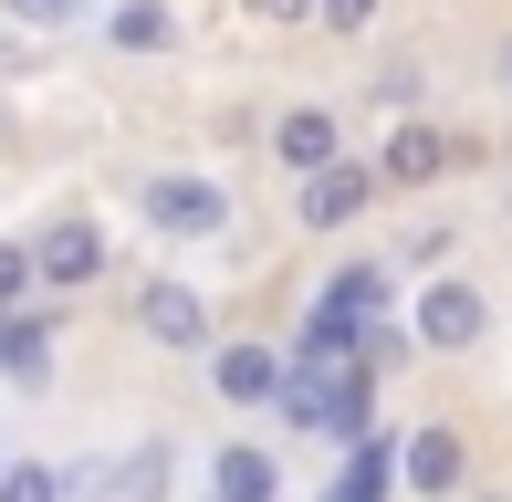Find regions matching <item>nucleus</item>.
I'll list each match as a JSON object with an SVG mask.
<instances>
[{
	"label": "nucleus",
	"mask_w": 512,
	"mask_h": 502,
	"mask_svg": "<svg viewBox=\"0 0 512 502\" xmlns=\"http://www.w3.org/2000/svg\"><path fill=\"white\" fill-rule=\"evenodd\" d=\"M262 157L283 178H304L324 168V157H345V105H324V95H293V105H272V126H262Z\"/></svg>",
	"instance_id": "10"
},
{
	"label": "nucleus",
	"mask_w": 512,
	"mask_h": 502,
	"mask_svg": "<svg viewBox=\"0 0 512 502\" xmlns=\"http://www.w3.org/2000/svg\"><path fill=\"white\" fill-rule=\"evenodd\" d=\"M492 95H502V105H512V32H502V42H492Z\"/></svg>",
	"instance_id": "24"
},
{
	"label": "nucleus",
	"mask_w": 512,
	"mask_h": 502,
	"mask_svg": "<svg viewBox=\"0 0 512 502\" xmlns=\"http://www.w3.org/2000/svg\"><path fill=\"white\" fill-rule=\"evenodd\" d=\"M283 199H293V231H304V241H345L356 220H377V199H387V189H377V168L345 147V157H324V168L283 178Z\"/></svg>",
	"instance_id": "6"
},
{
	"label": "nucleus",
	"mask_w": 512,
	"mask_h": 502,
	"mask_svg": "<svg viewBox=\"0 0 512 502\" xmlns=\"http://www.w3.org/2000/svg\"><path fill=\"white\" fill-rule=\"evenodd\" d=\"M460 502H512V492H492V482H471V492H460Z\"/></svg>",
	"instance_id": "25"
},
{
	"label": "nucleus",
	"mask_w": 512,
	"mask_h": 502,
	"mask_svg": "<svg viewBox=\"0 0 512 502\" xmlns=\"http://www.w3.org/2000/svg\"><path fill=\"white\" fill-rule=\"evenodd\" d=\"M230 220H241V199H230L220 168H147V178H136V231L168 241V251L230 241Z\"/></svg>",
	"instance_id": "1"
},
{
	"label": "nucleus",
	"mask_w": 512,
	"mask_h": 502,
	"mask_svg": "<svg viewBox=\"0 0 512 502\" xmlns=\"http://www.w3.org/2000/svg\"><path fill=\"white\" fill-rule=\"evenodd\" d=\"M460 157H471V136L450 116H387V136L366 147V168H377L387 199H439L460 178Z\"/></svg>",
	"instance_id": "4"
},
{
	"label": "nucleus",
	"mask_w": 512,
	"mask_h": 502,
	"mask_svg": "<svg viewBox=\"0 0 512 502\" xmlns=\"http://www.w3.org/2000/svg\"><path fill=\"white\" fill-rule=\"evenodd\" d=\"M450 251H460V220H408L398 241H387V272H398V283H429V272H450Z\"/></svg>",
	"instance_id": "17"
},
{
	"label": "nucleus",
	"mask_w": 512,
	"mask_h": 502,
	"mask_svg": "<svg viewBox=\"0 0 512 502\" xmlns=\"http://www.w3.org/2000/svg\"><path fill=\"white\" fill-rule=\"evenodd\" d=\"M377 21H387V0H314L324 42H377Z\"/></svg>",
	"instance_id": "21"
},
{
	"label": "nucleus",
	"mask_w": 512,
	"mask_h": 502,
	"mask_svg": "<svg viewBox=\"0 0 512 502\" xmlns=\"http://www.w3.org/2000/svg\"><path fill=\"white\" fill-rule=\"evenodd\" d=\"M429 95H439L429 53H377L366 63V105H377V116H429Z\"/></svg>",
	"instance_id": "16"
},
{
	"label": "nucleus",
	"mask_w": 512,
	"mask_h": 502,
	"mask_svg": "<svg viewBox=\"0 0 512 502\" xmlns=\"http://www.w3.org/2000/svg\"><path fill=\"white\" fill-rule=\"evenodd\" d=\"M95 32H105V53H126V63H168L178 42H189V21H178V0H95Z\"/></svg>",
	"instance_id": "13"
},
{
	"label": "nucleus",
	"mask_w": 512,
	"mask_h": 502,
	"mask_svg": "<svg viewBox=\"0 0 512 502\" xmlns=\"http://www.w3.org/2000/svg\"><path fill=\"white\" fill-rule=\"evenodd\" d=\"M199 502H283V450L272 440H209V461H199Z\"/></svg>",
	"instance_id": "12"
},
{
	"label": "nucleus",
	"mask_w": 512,
	"mask_h": 502,
	"mask_svg": "<svg viewBox=\"0 0 512 502\" xmlns=\"http://www.w3.org/2000/svg\"><path fill=\"white\" fill-rule=\"evenodd\" d=\"M0 147H11V105H0Z\"/></svg>",
	"instance_id": "27"
},
{
	"label": "nucleus",
	"mask_w": 512,
	"mask_h": 502,
	"mask_svg": "<svg viewBox=\"0 0 512 502\" xmlns=\"http://www.w3.org/2000/svg\"><path fill=\"white\" fill-rule=\"evenodd\" d=\"M502 220H512V168H502Z\"/></svg>",
	"instance_id": "26"
},
{
	"label": "nucleus",
	"mask_w": 512,
	"mask_h": 502,
	"mask_svg": "<svg viewBox=\"0 0 512 502\" xmlns=\"http://www.w3.org/2000/svg\"><path fill=\"white\" fill-rule=\"evenodd\" d=\"M126 335L147 356H209V335H220V314H209V293L189 272H147V283L126 293Z\"/></svg>",
	"instance_id": "7"
},
{
	"label": "nucleus",
	"mask_w": 512,
	"mask_h": 502,
	"mask_svg": "<svg viewBox=\"0 0 512 502\" xmlns=\"http://www.w3.org/2000/svg\"><path fill=\"white\" fill-rule=\"evenodd\" d=\"M356 367H366V377H377V387L418 367V346H408V325H398V314H377V325H366V335H356Z\"/></svg>",
	"instance_id": "18"
},
{
	"label": "nucleus",
	"mask_w": 512,
	"mask_h": 502,
	"mask_svg": "<svg viewBox=\"0 0 512 502\" xmlns=\"http://www.w3.org/2000/svg\"><path fill=\"white\" fill-rule=\"evenodd\" d=\"M471 471H481V450H471V429L460 419H408L398 429V502H460L471 492Z\"/></svg>",
	"instance_id": "8"
},
{
	"label": "nucleus",
	"mask_w": 512,
	"mask_h": 502,
	"mask_svg": "<svg viewBox=\"0 0 512 502\" xmlns=\"http://www.w3.org/2000/svg\"><path fill=\"white\" fill-rule=\"evenodd\" d=\"M262 32H314V0H241Z\"/></svg>",
	"instance_id": "23"
},
{
	"label": "nucleus",
	"mask_w": 512,
	"mask_h": 502,
	"mask_svg": "<svg viewBox=\"0 0 512 502\" xmlns=\"http://www.w3.org/2000/svg\"><path fill=\"white\" fill-rule=\"evenodd\" d=\"M21 304H42V283H32V241H0V314H21Z\"/></svg>",
	"instance_id": "22"
},
{
	"label": "nucleus",
	"mask_w": 512,
	"mask_h": 502,
	"mask_svg": "<svg viewBox=\"0 0 512 502\" xmlns=\"http://www.w3.org/2000/svg\"><path fill=\"white\" fill-rule=\"evenodd\" d=\"M95 21V0H0V32H74Z\"/></svg>",
	"instance_id": "20"
},
{
	"label": "nucleus",
	"mask_w": 512,
	"mask_h": 502,
	"mask_svg": "<svg viewBox=\"0 0 512 502\" xmlns=\"http://www.w3.org/2000/svg\"><path fill=\"white\" fill-rule=\"evenodd\" d=\"M199 377H209V408H230V419H272V387H283V335H209Z\"/></svg>",
	"instance_id": "9"
},
{
	"label": "nucleus",
	"mask_w": 512,
	"mask_h": 502,
	"mask_svg": "<svg viewBox=\"0 0 512 502\" xmlns=\"http://www.w3.org/2000/svg\"><path fill=\"white\" fill-rule=\"evenodd\" d=\"M272 419L293 429V440H366L377 429V377L366 367H283V387H272Z\"/></svg>",
	"instance_id": "2"
},
{
	"label": "nucleus",
	"mask_w": 512,
	"mask_h": 502,
	"mask_svg": "<svg viewBox=\"0 0 512 502\" xmlns=\"http://www.w3.org/2000/svg\"><path fill=\"white\" fill-rule=\"evenodd\" d=\"M0 502H74V482H63V461H0Z\"/></svg>",
	"instance_id": "19"
},
{
	"label": "nucleus",
	"mask_w": 512,
	"mask_h": 502,
	"mask_svg": "<svg viewBox=\"0 0 512 502\" xmlns=\"http://www.w3.org/2000/svg\"><path fill=\"white\" fill-rule=\"evenodd\" d=\"M314 502H398V429H366V440H345Z\"/></svg>",
	"instance_id": "14"
},
{
	"label": "nucleus",
	"mask_w": 512,
	"mask_h": 502,
	"mask_svg": "<svg viewBox=\"0 0 512 502\" xmlns=\"http://www.w3.org/2000/svg\"><path fill=\"white\" fill-rule=\"evenodd\" d=\"M408 346L418 356H481L492 346V283H481V272H429V283H408Z\"/></svg>",
	"instance_id": "3"
},
{
	"label": "nucleus",
	"mask_w": 512,
	"mask_h": 502,
	"mask_svg": "<svg viewBox=\"0 0 512 502\" xmlns=\"http://www.w3.org/2000/svg\"><path fill=\"white\" fill-rule=\"evenodd\" d=\"M53 377H63V304H21V314H0V387L42 398Z\"/></svg>",
	"instance_id": "11"
},
{
	"label": "nucleus",
	"mask_w": 512,
	"mask_h": 502,
	"mask_svg": "<svg viewBox=\"0 0 512 502\" xmlns=\"http://www.w3.org/2000/svg\"><path fill=\"white\" fill-rule=\"evenodd\" d=\"M32 241V283H42V304H74V293H95L115 283V231L95 210H63V220H42V231H21Z\"/></svg>",
	"instance_id": "5"
},
{
	"label": "nucleus",
	"mask_w": 512,
	"mask_h": 502,
	"mask_svg": "<svg viewBox=\"0 0 512 502\" xmlns=\"http://www.w3.org/2000/svg\"><path fill=\"white\" fill-rule=\"evenodd\" d=\"M314 304H335L345 325H377V314H398V272H387V251H356V262H335L314 283Z\"/></svg>",
	"instance_id": "15"
},
{
	"label": "nucleus",
	"mask_w": 512,
	"mask_h": 502,
	"mask_svg": "<svg viewBox=\"0 0 512 502\" xmlns=\"http://www.w3.org/2000/svg\"><path fill=\"white\" fill-rule=\"evenodd\" d=\"M0 461H11V429H0Z\"/></svg>",
	"instance_id": "28"
}]
</instances>
